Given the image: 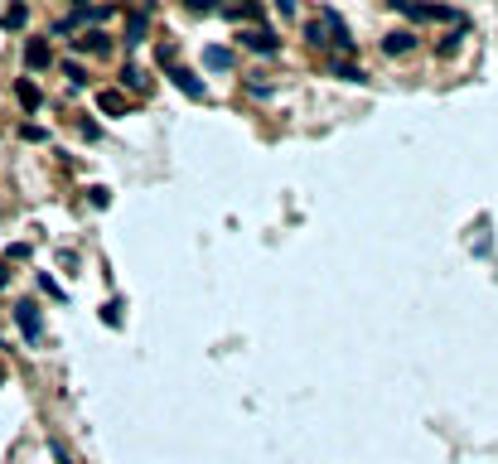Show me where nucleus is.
<instances>
[{"instance_id": "obj_18", "label": "nucleus", "mask_w": 498, "mask_h": 464, "mask_svg": "<svg viewBox=\"0 0 498 464\" xmlns=\"http://www.w3.org/2000/svg\"><path fill=\"white\" fill-rule=\"evenodd\" d=\"M5 280H10V271H5V266H0V290H5Z\"/></svg>"}, {"instance_id": "obj_9", "label": "nucleus", "mask_w": 498, "mask_h": 464, "mask_svg": "<svg viewBox=\"0 0 498 464\" xmlns=\"http://www.w3.org/2000/svg\"><path fill=\"white\" fill-rule=\"evenodd\" d=\"M24 19H29V10H24V5H10V10L0 15V24H5V29H24Z\"/></svg>"}, {"instance_id": "obj_7", "label": "nucleus", "mask_w": 498, "mask_h": 464, "mask_svg": "<svg viewBox=\"0 0 498 464\" xmlns=\"http://www.w3.org/2000/svg\"><path fill=\"white\" fill-rule=\"evenodd\" d=\"M97 106L106 111V116H121V111H126V97H121V93H106V88H102V93H97Z\"/></svg>"}, {"instance_id": "obj_8", "label": "nucleus", "mask_w": 498, "mask_h": 464, "mask_svg": "<svg viewBox=\"0 0 498 464\" xmlns=\"http://www.w3.org/2000/svg\"><path fill=\"white\" fill-rule=\"evenodd\" d=\"M383 49H387V54H392V58H397V54H406V49H416V39H411V34H387V39H383Z\"/></svg>"}, {"instance_id": "obj_3", "label": "nucleus", "mask_w": 498, "mask_h": 464, "mask_svg": "<svg viewBox=\"0 0 498 464\" xmlns=\"http://www.w3.org/2000/svg\"><path fill=\"white\" fill-rule=\"evenodd\" d=\"M242 44L257 49V54H281V39H276L271 29H252V34H242Z\"/></svg>"}, {"instance_id": "obj_17", "label": "nucleus", "mask_w": 498, "mask_h": 464, "mask_svg": "<svg viewBox=\"0 0 498 464\" xmlns=\"http://www.w3.org/2000/svg\"><path fill=\"white\" fill-rule=\"evenodd\" d=\"M49 450H54V460H58V464H73V460H68V450H63V445H58V440H54V445H49Z\"/></svg>"}, {"instance_id": "obj_5", "label": "nucleus", "mask_w": 498, "mask_h": 464, "mask_svg": "<svg viewBox=\"0 0 498 464\" xmlns=\"http://www.w3.org/2000/svg\"><path fill=\"white\" fill-rule=\"evenodd\" d=\"M170 78H175V88H179V93H189V97H203V83H199V73H189V68H175Z\"/></svg>"}, {"instance_id": "obj_6", "label": "nucleus", "mask_w": 498, "mask_h": 464, "mask_svg": "<svg viewBox=\"0 0 498 464\" xmlns=\"http://www.w3.org/2000/svg\"><path fill=\"white\" fill-rule=\"evenodd\" d=\"M145 19H150L145 10H136V15L126 19V44H131V49H136V44H145Z\"/></svg>"}, {"instance_id": "obj_10", "label": "nucleus", "mask_w": 498, "mask_h": 464, "mask_svg": "<svg viewBox=\"0 0 498 464\" xmlns=\"http://www.w3.org/2000/svg\"><path fill=\"white\" fill-rule=\"evenodd\" d=\"M203 63H208V68H232V54H227V49H218V44H213V49H208V54H203Z\"/></svg>"}, {"instance_id": "obj_1", "label": "nucleus", "mask_w": 498, "mask_h": 464, "mask_svg": "<svg viewBox=\"0 0 498 464\" xmlns=\"http://www.w3.org/2000/svg\"><path fill=\"white\" fill-rule=\"evenodd\" d=\"M392 5H397L406 19H450V15H455L450 5H421V0H392Z\"/></svg>"}, {"instance_id": "obj_14", "label": "nucleus", "mask_w": 498, "mask_h": 464, "mask_svg": "<svg viewBox=\"0 0 498 464\" xmlns=\"http://www.w3.org/2000/svg\"><path fill=\"white\" fill-rule=\"evenodd\" d=\"M121 83H126V88H131V93H140V88H145V78H140V73H136V68H126V73H121Z\"/></svg>"}, {"instance_id": "obj_2", "label": "nucleus", "mask_w": 498, "mask_h": 464, "mask_svg": "<svg viewBox=\"0 0 498 464\" xmlns=\"http://www.w3.org/2000/svg\"><path fill=\"white\" fill-rule=\"evenodd\" d=\"M15 324L24 329V339H39V334H44V319H39V305H34V300H19V305H15Z\"/></svg>"}, {"instance_id": "obj_15", "label": "nucleus", "mask_w": 498, "mask_h": 464, "mask_svg": "<svg viewBox=\"0 0 498 464\" xmlns=\"http://www.w3.org/2000/svg\"><path fill=\"white\" fill-rule=\"evenodd\" d=\"M78 44H83V49H93V54H102V49H106V39H102V34H88V39H78Z\"/></svg>"}, {"instance_id": "obj_16", "label": "nucleus", "mask_w": 498, "mask_h": 464, "mask_svg": "<svg viewBox=\"0 0 498 464\" xmlns=\"http://www.w3.org/2000/svg\"><path fill=\"white\" fill-rule=\"evenodd\" d=\"M88 198H93V208H106V203H111V193H106V189H88Z\"/></svg>"}, {"instance_id": "obj_12", "label": "nucleus", "mask_w": 498, "mask_h": 464, "mask_svg": "<svg viewBox=\"0 0 498 464\" xmlns=\"http://www.w3.org/2000/svg\"><path fill=\"white\" fill-rule=\"evenodd\" d=\"M334 78H344V83H368V78H363L353 63H334Z\"/></svg>"}, {"instance_id": "obj_11", "label": "nucleus", "mask_w": 498, "mask_h": 464, "mask_svg": "<svg viewBox=\"0 0 498 464\" xmlns=\"http://www.w3.org/2000/svg\"><path fill=\"white\" fill-rule=\"evenodd\" d=\"M15 97H19V102H24L29 111L39 106V88H34V83H15Z\"/></svg>"}, {"instance_id": "obj_4", "label": "nucleus", "mask_w": 498, "mask_h": 464, "mask_svg": "<svg viewBox=\"0 0 498 464\" xmlns=\"http://www.w3.org/2000/svg\"><path fill=\"white\" fill-rule=\"evenodd\" d=\"M49 58H54V54H49L44 39H29V44H24V63H29V68H49Z\"/></svg>"}, {"instance_id": "obj_13", "label": "nucleus", "mask_w": 498, "mask_h": 464, "mask_svg": "<svg viewBox=\"0 0 498 464\" xmlns=\"http://www.w3.org/2000/svg\"><path fill=\"white\" fill-rule=\"evenodd\" d=\"M102 324H111V329L121 324V300H111V305H102Z\"/></svg>"}]
</instances>
